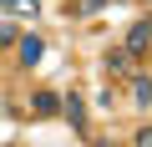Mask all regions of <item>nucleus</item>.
Segmentation results:
<instances>
[{"label":"nucleus","mask_w":152,"mask_h":147,"mask_svg":"<svg viewBox=\"0 0 152 147\" xmlns=\"http://www.w3.org/2000/svg\"><path fill=\"white\" fill-rule=\"evenodd\" d=\"M31 112H36V117H56V112H61V97H56V91H36V97H31Z\"/></svg>","instance_id":"4"},{"label":"nucleus","mask_w":152,"mask_h":147,"mask_svg":"<svg viewBox=\"0 0 152 147\" xmlns=\"http://www.w3.org/2000/svg\"><path fill=\"white\" fill-rule=\"evenodd\" d=\"M61 117L76 127V132H86V102H81V91H71V97H61Z\"/></svg>","instance_id":"3"},{"label":"nucleus","mask_w":152,"mask_h":147,"mask_svg":"<svg viewBox=\"0 0 152 147\" xmlns=\"http://www.w3.org/2000/svg\"><path fill=\"white\" fill-rule=\"evenodd\" d=\"M137 147H152V127H142V132H137Z\"/></svg>","instance_id":"9"},{"label":"nucleus","mask_w":152,"mask_h":147,"mask_svg":"<svg viewBox=\"0 0 152 147\" xmlns=\"http://www.w3.org/2000/svg\"><path fill=\"white\" fill-rule=\"evenodd\" d=\"M147 46H152V20H137V26L127 31V46H122V51H127V56L137 61V56H142Z\"/></svg>","instance_id":"2"},{"label":"nucleus","mask_w":152,"mask_h":147,"mask_svg":"<svg viewBox=\"0 0 152 147\" xmlns=\"http://www.w3.org/2000/svg\"><path fill=\"white\" fill-rule=\"evenodd\" d=\"M0 10H5V15H31V20H36L41 5H36V0H0Z\"/></svg>","instance_id":"7"},{"label":"nucleus","mask_w":152,"mask_h":147,"mask_svg":"<svg viewBox=\"0 0 152 147\" xmlns=\"http://www.w3.org/2000/svg\"><path fill=\"white\" fill-rule=\"evenodd\" d=\"M107 71L112 76H132V56L127 51H107Z\"/></svg>","instance_id":"6"},{"label":"nucleus","mask_w":152,"mask_h":147,"mask_svg":"<svg viewBox=\"0 0 152 147\" xmlns=\"http://www.w3.org/2000/svg\"><path fill=\"white\" fill-rule=\"evenodd\" d=\"M107 5V0H81V10H102Z\"/></svg>","instance_id":"10"},{"label":"nucleus","mask_w":152,"mask_h":147,"mask_svg":"<svg viewBox=\"0 0 152 147\" xmlns=\"http://www.w3.org/2000/svg\"><path fill=\"white\" fill-rule=\"evenodd\" d=\"M132 97H137V107H152V76L132 71Z\"/></svg>","instance_id":"5"},{"label":"nucleus","mask_w":152,"mask_h":147,"mask_svg":"<svg viewBox=\"0 0 152 147\" xmlns=\"http://www.w3.org/2000/svg\"><path fill=\"white\" fill-rule=\"evenodd\" d=\"M91 147H117V142H91Z\"/></svg>","instance_id":"11"},{"label":"nucleus","mask_w":152,"mask_h":147,"mask_svg":"<svg viewBox=\"0 0 152 147\" xmlns=\"http://www.w3.org/2000/svg\"><path fill=\"white\" fill-rule=\"evenodd\" d=\"M15 36H20L15 26H0V51H5V46H15Z\"/></svg>","instance_id":"8"},{"label":"nucleus","mask_w":152,"mask_h":147,"mask_svg":"<svg viewBox=\"0 0 152 147\" xmlns=\"http://www.w3.org/2000/svg\"><path fill=\"white\" fill-rule=\"evenodd\" d=\"M15 56H20V66H36V61L46 56V41H41V36H31V31H26V36H15Z\"/></svg>","instance_id":"1"}]
</instances>
